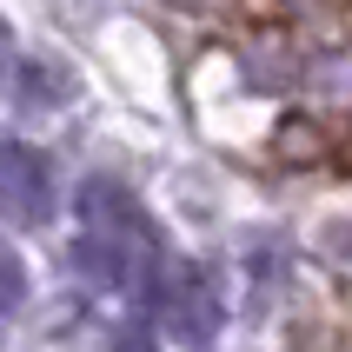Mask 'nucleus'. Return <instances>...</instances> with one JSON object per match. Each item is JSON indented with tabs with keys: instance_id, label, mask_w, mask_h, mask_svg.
Masks as SVG:
<instances>
[{
	"instance_id": "obj_1",
	"label": "nucleus",
	"mask_w": 352,
	"mask_h": 352,
	"mask_svg": "<svg viewBox=\"0 0 352 352\" xmlns=\"http://www.w3.org/2000/svg\"><path fill=\"white\" fill-rule=\"evenodd\" d=\"M160 326H166V339H179V346H206V339L219 333V299H213V286H206L193 266H179L173 286L160 293Z\"/></svg>"
},
{
	"instance_id": "obj_2",
	"label": "nucleus",
	"mask_w": 352,
	"mask_h": 352,
	"mask_svg": "<svg viewBox=\"0 0 352 352\" xmlns=\"http://www.w3.org/2000/svg\"><path fill=\"white\" fill-rule=\"evenodd\" d=\"M47 193H54V173H47V160L34 146H7V213L20 226H34L47 213Z\"/></svg>"
},
{
	"instance_id": "obj_3",
	"label": "nucleus",
	"mask_w": 352,
	"mask_h": 352,
	"mask_svg": "<svg viewBox=\"0 0 352 352\" xmlns=\"http://www.w3.org/2000/svg\"><path fill=\"white\" fill-rule=\"evenodd\" d=\"M113 352H153V339H146V333H126V339H120Z\"/></svg>"
}]
</instances>
